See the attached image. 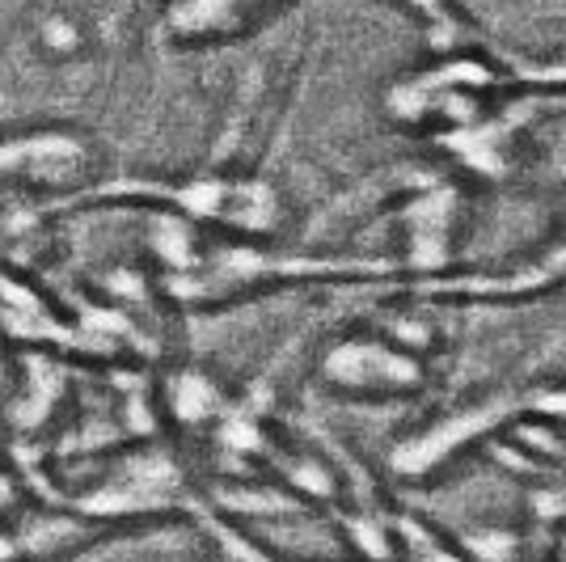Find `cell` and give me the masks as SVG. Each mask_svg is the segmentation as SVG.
<instances>
[{
  "mask_svg": "<svg viewBox=\"0 0 566 562\" xmlns=\"http://www.w3.org/2000/svg\"><path fill=\"white\" fill-rule=\"evenodd\" d=\"M187 503V469L178 466V457H169L161 448H136L132 457H118L115 466H106L97 482H90L76 499H69L72 512L102 524L106 533L182 512Z\"/></svg>",
  "mask_w": 566,
  "mask_h": 562,
  "instance_id": "1",
  "label": "cell"
},
{
  "mask_svg": "<svg viewBox=\"0 0 566 562\" xmlns=\"http://www.w3.org/2000/svg\"><path fill=\"white\" fill-rule=\"evenodd\" d=\"M97 174V148L69 123H22L0 132V183L72 195Z\"/></svg>",
  "mask_w": 566,
  "mask_h": 562,
  "instance_id": "2",
  "label": "cell"
},
{
  "mask_svg": "<svg viewBox=\"0 0 566 562\" xmlns=\"http://www.w3.org/2000/svg\"><path fill=\"white\" fill-rule=\"evenodd\" d=\"M322 376L338 389H359V394H401L419 385V360L398 352L389 343L373 339H352L338 343L322 360Z\"/></svg>",
  "mask_w": 566,
  "mask_h": 562,
  "instance_id": "3",
  "label": "cell"
},
{
  "mask_svg": "<svg viewBox=\"0 0 566 562\" xmlns=\"http://www.w3.org/2000/svg\"><path fill=\"white\" fill-rule=\"evenodd\" d=\"M69 394V373L60 364H51L43 355H34L25 364V376L13 394V406H9V423L18 427V436H34L43 431L55 415V406Z\"/></svg>",
  "mask_w": 566,
  "mask_h": 562,
  "instance_id": "4",
  "label": "cell"
},
{
  "mask_svg": "<svg viewBox=\"0 0 566 562\" xmlns=\"http://www.w3.org/2000/svg\"><path fill=\"white\" fill-rule=\"evenodd\" d=\"M262 0H178L169 9V34L178 39H208L241 25L245 9H254Z\"/></svg>",
  "mask_w": 566,
  "mask_h": 562,
  "instance_id": "5",
  "label": "cell"
},
{
  "mask_svg": "<svg viewBox=\"0 0 566 562\" xmlns=\"http://www.w3.org/2000/svg\"><path fill=\"white\" fill-rule=\"evenodd\" d=\"M34 48L51 64H72V60H81L90 51V25L72 9H48L34 22Z\"/></svg>",
  "mask_w": 566,
  "mask_h": 562,
  "instance_id": "6",
  "label": "cell"
},
{
  "mask_svg": "<svg viewBox=\"0 0 566 562\" xmlns=\"http://www.w3.org/2000/svg\"><path fill=\"white\" fill-rule=\"evenodd\" d=\"M166 410L174 423H182V427H199V423L216 419V410H220V389H216L212 376L187 373L169 376V389H166Z\"/></svg>",
  "mask_w": 566,
  "mask_h": 562,
  "instance_id": "7",
  "label": "cell"
},
{
  "mask_svg": "<svg viewBox=\"0 0 566 562\" xmlns=\"http://www.w3.org/2000/svg\"><path fill=\"white\" fill-rule=\"evenodd\" d=\"M401 4H410L415 13H423V18H431V22H440V18H444V9H440V0H401Z\"/></svg>",
  "mask_w": 566,
  "mask_h": 562,
  "instance_id": "8",
  "label": "cell"
}]
</instances>
